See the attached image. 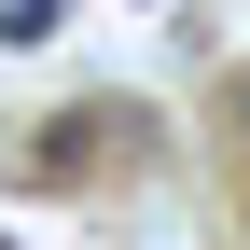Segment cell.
I'll list each match as a JSON object with an SVG mask.
<instances>
[{
    "label": "cell",
    "mask_w": 250,
    "mask_h": 250,
    "mask_svg": "<svg viewBox=\"0 0 250 250\" xmlns=\"http://www.w3.org/2000/svg\"><path fill=\"white\" fill-rule=\"evenodd\" d=\"M70 28V0H0V42H56Z\"/></svg>",
    "instance_id": "obj_1"
}]
</instances>
